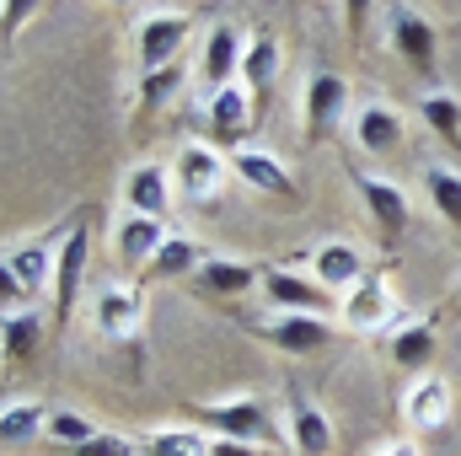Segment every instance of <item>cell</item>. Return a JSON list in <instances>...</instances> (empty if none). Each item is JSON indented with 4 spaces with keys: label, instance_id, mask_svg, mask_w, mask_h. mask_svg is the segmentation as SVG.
Masks as SVG:
<instances>
[{
    "label": "cell",
    "instance_id": "cell-28",
    "mask_svg": "<svg viewBox=\"0 0 461 456\" xmlns=\"http://www.w3.org/2000/svg\"><path fill=\"white\" fill-rule=\"evenodd\" d=\"M424 194H429L435 215H446V221L461 231V172L456 167H446V161L424 167Z\"/></svg>",
    "mask_w": 461,
    "mask_h": 456
},
{
    "label": "cell",
    "instance_id": "cell-32",
    "mask_svg": "<svg viewBox=\"0 0 461 456\" xmlns=\"http://www.w3.org/2000/svg\"><path fill=\"white\" fill-rule=\"evenodd\" d=\"M0 333H5V354H11V360H27V354L38 349V333H43V317H38L32 306H22V312H5Z\"/></svg>",
    "mask_w": 461,
    "mask_h": 456
},
{
    "label": "cell",
    "instance_id": "cell-19",
    "mask_svg": "<svg viewBox=\"0 0 461 456\" xmlns=\"http://www.w3.org/2000/svg\"><path fill=\"white\" fill-rule=\"evenodd\" d=\"M54 263H59V247H43V242H16V247H5V258H0V269H5L27 296L54 290Z\"/></svg>",
    "mask_w": 461,
    "mask_h": 456
},
{
    "label": "cell",
    "instance_id": "cell-24",
    "mask_svg": "<svg viewBox=\"0 0 461 456\" xmlns=\"http://www.w3.org/2000/svg\"><path fill=\"white\" fill-rule=\"evenodd\" d=\"M49 430V408L38 403V397H11L5 408H0V441L5 446H27V441H38Z\"/></svg>",
    "mask_w": 461,
    "mask_h": 456
},
{
    "label": "cell",
    "instance_id": "cell-33",
    "mask_svg": "<svg viewBox=\"0 0 461 456\" xmlns=\"http://www.w3.org/2000/svg\"><path fill=\"white\" fill-rule=\"evenodd\" d=\"M76 456H145V451H140V446H129L123 435H108V430H103L92 446H81Z\"/></svg>",
    "mask_w": 461,
    "mask_h": 456
},
{
    "label": "cell",
    "instance_id": "cell-35",
    "mask_svg": "<svg viewBox=\"0 0 461 456\" xmlns=\"http://www.w3.org/2000/svg\"><path fill=\"white\" fill-rule=\"evenodd\" d=\"M38 11V0H5V38H16V27Z\"/></svg>",
    "mask_w": 461,
    "mask_h": 456
},
{
    "label": "cell",
    "instance_id": "cell-7",
    "mask_svg": "<svg viewBox=\"0 0 461 456\" xmlns=\"http://www.w3.org/2000/svg\"><path fill=\"white\" fill-rule=\"evenodd\" d=\"M241 49H247V38L230 22H215L204 32V43H199V92L204 97H215L221 87L241 81Z\"/></svg>",
    "mask_w": 461,
    "mask_h": 456
},
{
    "label": "cell",
    "instance_id": "cell-22",
    "mask_svg": "<svg viewBox=\"0 0 461 456\" xmlns=\"http://www.w3.org/2000/svg\"><path fill=\"white\" fill-rule=\"evenodd\" d=\"M290 451L295 456H328L333 451V419L306 403V397H290Z\"/></svg>",
    "mask_w": 461,
    "mask_h": 456
},
{
    "label": "cell",
    "instance_id": "cell-12",
    "mask_svg": "<svg viewBox=\"0 0 461 456\" xmlns=\"http://www.w3.org/2000/svg\"><path fill=\"white\" fill-rule=\"evenodd\" d=\"M167 236H172V231H167V221L123 210V215L113 221V252H118V263H123V269H150Z\"/></svg>",
    "mask_w": 461,
    "mask_h": 456
},
{
    "label": "cell",
    "instance_id": "cell-36",
    "mask_svg": "<svg viewBox=\"0 0 461 456\" xmlns=\"http://www.w3.org/2000/svg\"><path fill=\"white\" fill-rule=\"evenodd\" d=\"M210 456H258V441H230V435H215V441H210Z\"/></svg>",
    "mask_w": 461,
    "mask_h": 456
},
{
    "label": "cell",
    "instance_id": "cell-26",
    "mask_svg": "<svg viewBox=\"0 0 461 456\" xmlns=\"http://www.w3.org/2000/svg\"><path fill=\"white\" fill-rule=\"evenodd\" d=\"M210 430H194V424H161L140 441L145 456H210Z\"/></svg>",
    "mask_w": 461,
    "mask_h": 456
},
{
    "label": "cell",
    "instance_id": "cell-29",
    "mask_svg": "<svg viewBox=\"0 0 461 456\" xmlns=\"http://www.w3.org/2000/svg\"><path fill=\"white\" fill-rule=\"evenodd\" d=\"M188 81V65H161V70H140V114H161Z\"/></svg>",
    "mask_w": 461,
    "mask_h": 456
},
{
    "label": "cell",
    "instance_id": "cell-4",
    "mask_svg": "<svg viewBox=\"0 0 461 456\" xmlns=\"http://www.w3.org/2000/svg\"><path fill=\"white\" fill-rule=\"evenodd\" d=\"M92 328L108 343L140 339V328H145V301H140V290L123 285V279H108V285L92 296Z\"/></svg>",
    "mask_w": 461,
    "mask_h": 456
},
{
    "label": "cell",
    "instance_id": "cell-3",
    "mask_svg": "<svg viewBox=\"0 0 461 456\" xmlns=\"http://www.w3.org/2000/svg\"><path fill=\"white\" fill-rule=\"evenodd\" d=\"M172 178H177V194H183L188 205H204V199H215V194L226 188L230 156H221L210 140H188V145L177 150V161H172Z\"/></svg>",
    "mask_w": 461,
    "mask_h": 456
},
{
    "label": "cell",
    "instance_id": "cell-20",
    "mask_svg": "<svg viewBox=\"0 0 461 456\" xmlns=\"http://www.w3.org/2000/svg\"><path fill=\"white\" fill-rule=\"evenodd\" d=\"M279 70H285L279 38H274V32H247V49H241V87H247L252 97H268L274 81H279Z\"/></svg>",
    "mask_w": 461,
    "mask_h": 456
},
{
    "label": "cell",
    "instance_id": "cell-37",
    "mask_svg": "<svg viewBox=\"0 0 461 456\" xmlns=\"http://www.w3.org/2000/svg\"><path fill=\"white\" fill-rule=\"evenodd\" d=\"M365 456H419V446H413L408 435H392V441H375Z\"/></svg>",
    "mask_w": 461,
    "mask_h": 456
},
{
    "label": "cell",
    "instance_id": "cell-16",
    "mask_svg": "<svg viewBox=\"0 0 461 456\" xmlns=\"http://www.w3.org/2000/svg\"><path fill=\"white\" fill-rule=\"evenodd\" d=\"M386 43H392V54L408 59L413 70H429V65H435V49H440L435 27H429L413 5H397V11H392V22H386Z\"/></svg>",
    "mask_w": 461,
    "mask_h": 456
},
{
    "label": "cell",
    "instance_id": "cell-31",
    "mask_svg": "<svg viewBox=\"0 0 461 456\" xmlns=\"http://www.w3.org/2000/svg\"><path fill=\"white\" fill-rule=\"evenodd\" d=\"M54 446H65V451H81V446H92L103 430L86 419V414H76V408H49V430H43Z\"/></svg>",
    "mask_w": 461,
    "mask_h": 456
},
{
    "label": "cell",
    "instance_id": "cell-38",
    "mask_svg": "<svg viewBox=\"0 0 461 456\" xmlns=\"http://www.w3.org/2000/svg\"><path fill=\"white\" fill-rule=\"evenodd\" d=\"M113 5H145V0H113Z\"/></svg>",
    "mask_w": 461,
    "mask_h": 456
},
{
    "label": "cell",
    "instance_id": "cell-27",
    "mask_svg": "<svg viewBox=\"0 0 461 456\" xmlns=\"http://www.w3.org/2000/svg\"><path fill=\"white\" fill-rule=\"evenodd\" d=\"M392 360L408 370V376H424V365L435 360V328L429 323H402L392 333Z\"/></svg>",
    "mask_w": 461,
    "mask_h": 456
},
{
    "label": "cell",
    "instance_id": "cell-23",
    "mask_svg": "<svg viewBox=\"0 0 461 456\" xmlns=\"http://www.w3.org/2000/svg\"><path fill=\"white\" fill-rule=\"evenodd\" d=\"M199 285L210 290V296H247L252 285H263V274L247 263V258H221V252H210L204 258V269H199Z\"/></svg>",
    "mask_w": 461,
    "mask_h": 456
},
{
    "label": "cell",
    "instance_id": "cell-13",
    "mask_svg": "<svg viewBox=\"0 0 461 456\" xmlns=\"http://www.w3.org/2000/svg\"><path fill=\"white\" fill-rule=\"evenodd\" d=\"M365 274H370V269H365V252H359L354 242H344V236H328V242L312 247V279L328 285L333 296H348Z\"/></svg>",
    "mask_w": 461,
    "mask_h": 456
},
{
    "label": "cell",
    "instance_id": "cell-30",
    "mask_svg": "<svg viewBox=\"0 0 461 456\" xmlns=\"http://www.w3.org/2000/svg\"><path fill=\"white\" fill-rule=\"evenodd\" d=\"M419 118H424V129H435L440 140L461 145V97L456 92H424V97H419Z\"/></svg>",
    "mask_w": 461,
    "mask_h": 456
},
{
    "label": "cell",
    "instance_id": "cell-18",
    "mask_svg": "<svg viewBox=\"0 0 461 456\" xmlns=\"http://www.w3.org/2000/svg\"><path fill=\"white\" fill-rule=\"evenodd\" d=\"M199 419L210 424V435H230V441H258V435L268 430V414H263V403H258L252 392L199 408Z\"/></svg>",
    "mask_w": 461,
    "mask_h": 456
},
{
    "label": "cell",
    "instance_id": "cell-2",
    "mask_svg": "<svg viewBox=\"0 0 461 456\" xmlns=\"http://www.w3.org/2000/svg\"><path fill=\"white\" fill-rule=\"evenodd\" d=\"M194 38V16L188 11H145L134 27V49H140V70H161L177 65L183 49Z\"/></svg>",
    "mask_w": 461,
    "mask_h": 456
},
{
    "label": "cell",
    "instance_id": "cell-10",
    "mask_svg": "<svg viewBox=\"0 0 461 456\" xmlns=\"http://www.w3.org/2000/svg\"><path fill=\"white\" fill-rule=\"evenodd\" d=\"M348 140H354L365 156H392V150L402 145V114H397L392 103L365 97V103H354V114H348Z\"/></svg>",
    "mask_w": 461,
    "mask_h": 456
},
{
    "label": "cell",
    "instance_id": "cell-34",
    "mask_svg": "<svg viewBox=\"0 0 461 456\" xmlns=\"http://www.w3.org/2000/svg\"><path fill=\"white\" fill-rule=\"evenodd\" d=\"M370 11H375V0H344V27H348V38H359V32H365Z\"/></svg>",
    "mask_w": 461,
    "mask_h": 456
},
{
    "label": "cell",
    "instance_id": "cell-8",
    "mask_svg": "<svg viewBox=\"0 0 461 456\" xmlns=\"http://www.w3.org/2000/svg\"><path fill=\"white\" fill-rule=\"evenodd\" d=\"M123 210H134V215H156V221H167V210H172V199H177V178H172V167H161V161H134L129 172H123Z\"/></svg>",
    "mask_w": 461,
    "mask_h": 456
},
{
    "label": "cell",
    "instance_id": "cell-14",
    "mask_svg": "<svg viewBox=\"0 0 461 456\" xmlns=\"http://www.w3.org/2000/svg\"><path fill=\"white\" fill-rule=\"evenodd\" d=\"M263 339L279 354H317L322 343H333V317H306V312H274L263 323Z\"/></svg>",
    "mask_w": 461,
    "mask_h": 456
},
{
    "label": "cell",
    "instance_id": "cell-6",
    "mask_svg": "<svg viewBox=\"0 0 461 456\" xmlns=\"http://www.w3.org/2000/svg\"><path fill=\"white\" fill-rule=\"evenodd\" d=\"M339 323H344L348 333H381V328L397 323V296L386 290L381 274H365L344 301H339Z\"/></svg>",
    "mask_w": 461,
    "mask_h": 456
},
{
    "label": "cell",
    "instance_id": "cell-9",
    "mask_svg": "<svg viewBox=\"0 0 461 456\" xmlns=\"http://www.w3.org/2000/svg\"><path fill=\"white\" fill-rule=\"evenodd\" d=\"M263 296L274 312H306V317L333 312V290L317 285L312 274H295V269H263Z\"/></svg>",
    "mask_w": 461,
    "mask_h": 456
},
{
    "label": "cell",
    "instance_id": "cell-15",
    "mask_svg": "<svg viewBox=\"0 0 461 456\" xmlns=\"http://www.w3.org/2000/svg\"><path fill=\"white\" fill-rule=\"evenodd\" d=\"M354 194H359L365 215H370L381 231H402V226H408V215H413L408 188H397V183H392V178H381V172H359V178H354Z\"/></svg>",
    "mask_w": 461,
    "mask_h": 456
},
{
    "label": "cell",
    "instance_id": "cell-11",
    "mask_svg": "<svg viewBox=\"0 0 461 456\" xmlns=\"http://www.w3.org/2000/svg\"><path fill=\"white\" fill-rule=\"evenodd\" d=\"M86 258H92V221H76L59 242V263H54V301H59V317L76 312L81 301V279H86Z\"/></svg>",
    "mask_w": 461,
    "mask_h": 456
},
{
    "label": "cell",
    "instance_id": "cell-5",
    "mask_svg": "<svg viewBox=\"0 0 461 456\" xmlns=\"http://www.w3.org/2000/svg\"><path fill=\"white\" fill-rule=\"evenodd\" d=\"M451 414H456V387H451L446 376H413V381H408V392H402V424H408L413 435L446 430Z\"/></svg>",
    "mask_w": 461,
    "mask_h": 456
},
{
    "label": "cell",
    "instance_id": "cell-25",
    "mask_svg": "<svg viewBox=\"0 0 461 456\" xmlns=\"http://www.w3.org/2000/svg\"><path fill=\"white\" fill-rule=\"evenodd\" d=\"M204 258H210V252H204L194 236H177V231H172V236L161 242L156 263H150V279H188V274L204 269Z\"/></svg>",
    "mask_w": 461,
    "mask_h": 456
},
{
    "label": "cell",
    "instance_id": "cell-1",
    "mask_svg": "<svg viewBox=\"0 0 461 456\" xmlns=\"http://www.w3.org/2000/svg\"><path fill=\"white\" fill-rule=\"evenodd\" d=\"M354 114V92L339 70H312L301 87V118H306V140H322L333 129H344Z\"/></svg>",
    "mask_w": 461,
    "mask_h": 456
},
{
    "label": "cell",
    "instance_id": "cell-21",
    "mask_svg": "<svg viewBox=\"0 0 461 456\" xmlns=\"http://www.w3.org/2000/svg\"><path fill=\"white\" fill-rule=\"evenodd\" d=\"M204 118H210L215 140L236 150V140H241V134H247V123H252V92H247L241 81L221 87L215 97H204Z\"/></svg>",
    "mask_w": 461,
    "mask_h": 456
},
{
    "label": "cell",
    "instance_id": "cell-17",
    "mask_svg": "<svg viewBox=\"0 0 461 456\" xmlns=\"http://www.w3.org/2000/svg\"><path fill=\"white\" fill-rule=\"evenodd\" d=\"M230 172H236V183H247V188H258V194H274V199H290V194H295V178H290V167H285L274 150L236 145V150H230Z\"/></svg>",
    "mask_w": 461,
    "mask_h": 456
}]
</instances>
